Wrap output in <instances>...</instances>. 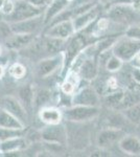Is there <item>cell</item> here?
<instances>
[{
	"mask_svg": "<svg viewBox=\"0 0 140 157\" xmlns=\"http://www.w3.org/2000/svg\"><path fill=\"white\" fill-rule=\"evenodd\" d=\"M88 123H72L67 121V146L74 150H83L90 143V129Z\"/></svg>",
	"mask_w": 140,
	"mask_h": 157,
	"instance_id": "6da1fadb",
	"label": "cell"
},
{
	"mask_svg": "<svg viewBox=\"0 0 140 157\" xmlns=\"http://www.w3.org/2000/svg\"><path fill=\"white\" fill-rule=\"evenodd\" d=\"M63 117L72 123H90L100 113L99 106L71 105L62 111Z\"/></svg>",
	"mask_w": 140,
	"mask_h": 157,
	"instance_id": "7a4b0ae2",
	"label": "cell"
},
{
	"mask_svg": "<svg viewBox=\"0 0 140 157\" xmlns=\"http://www.w3.org/2000/svg\"><path fill=\"white\" fill-rule=\"evenodd\" d=\"M112 54L119 58L123 62H131L134 57L140 52V40L130 37L117 39L112 46Z\"/></svg>",
	"mask_w": 140,
	"mask_h": 157,
	"instance_id": "3957f363",
	"label": "cell"
},
{
	"mask_svg": "<svg viewBox=\"0 0 140 157\" xmlns=\"http://www.w3.org/2000/svg\"><path fill=\"white\" fill-rule=\"evenodd\" d=\"M68 44H66L64 54V66L69 67L71 62L78 57L81 52L89 45L88 35L84 34V32L74 33L72 37H70Z\"/></svg>",
	"mask_w": 140,
	"mask_h": 157,
	"instance_id": "277c9868",
	"label": "cell"
},
{
	"mask_svg": "<svg viewBox=\"0 0 140 157\" xmlns=\"http://www.w3.org/2000/svg\"><path fill=\"white\" fill-rule=\"evenodd\" d=\"M41 15H43V10L32 6L28 0H15L14 10L9 16H6V21L11 23Z\"/></svg>",
	"mask_w": 140,
	"mask_h": 157,
	"instance_id": "5b68a950",
	"label": "cell"
},
{
	"mask_svg": "<svg viewBox=\"0 0 140 157\" xmlns=\"http://www.w3.org/2000/svg\"><path fill=\"white\" fill-rule=\"evenodd\" d=\"M40 136L44 143L67 146V131H66V126L62 125V123L47 125L42 129Z\"/></svg>",
	"mask_w": 140,
	"mask_h": 157,
	"instance_id": "8992f818",
	"label": "cell"
},
{
	"mask_svg": "<svg viewBox=\"0 0 140 157\" xmlns=\"http://www.w3.org/2000/svg\"><path fill=\"white\" fill-rule=\"evenodd\" d=\"M63 66H64V54L62 52L40 61L36 68V72L39 78H47Z\"/></svg>",
	"mask_w": 140,
	"mask_h": 157,
	"instance_id": "52a82bcc",
	"label": "cell"
},
{
	"mask_svg": "<svg viewBox=\"0 0 140 157\" xmlns=\"http://www.w3.org/2000/svg\"><path fill=\"white\" fill-rule=\"evenodd\" d=\"M134 11L131 4L115 3L109 7L107 15L109 20L119 24H127L134 19Z\"/></svg>",
	"mask_w": 140,
	"mask_h": 157,
	"instance_id": "ba28073f",
	"label": "cell"
},
{
	"mask_svg": "<svg viewBox=\"0 0 140 157\" xmlns=\"http://www.w3.org/2000/svg\"><path fill=\"white\" fill-rule=\"evenodd\" d=\"M0 108L7 111L14 116H16L18 120H20L25 125L27 121V113L26 109L22 103L18 98L12 95H4L0 98Z\"/></svg>",
	"mask_w": 140,
	"mask_h": 157,
	"instance_id": "9c48e42d",
	"label": "cell"
},
{
	"mask_svg": "<svg viewBox=\"0 0 140 157\" xmlns=\"http://www.w3.org/2000/svg\"><path fill=\"white\" fill-rule=\"evenodd\" d=\"M124 135V132L121 129L117 128H105L99 131V133L96 136V145L99 149H106L110 148L114 144H118L120 138Z\"/></svg>",
	"mask_w": 140,
	"mask_h": 157,
	"instance_id": "30bf717a",
	"label": "cell"
},
{
	"mask_svg": "<svg viewBox=\"0 0 140 157\" xmlns=\"http://www.w3.org/2000/svg\"><path fill=\"white\" fill-rule=\"evenodd\" d=\"M11 29L13 34H35L42 25H44L43 15L34 18L21 20L17 22H11Z\"/></svg>",
	"mask_w": 140,
	"mask_h": 157,
	"instance_id": "8fae6325",
	"label": "cell"
},
{
	"mask_svg": "<svg viewBox=\"0 0 140 157\" xmlns=\"http://www.w3.org/2000/svg\"><path fill=\"white\" fill-rule=\"evenodd\" d=\"M72 105H84V106H99L98 93L93 87L81 88L72 94Z\"/></svg>",
	"mask_w": 140,
	"mask_h": 157,
	"instance_id": "7c38bea8",
	"label": "cell"
},
{
	"mask_svg": "<svg viewBox=\"0 0 140 157\" xmlns=\"http://www.w3.org/2000/svg\"><path fill=\"white\" fill-rule=\"evenodd\" d=\"M99 13H100V11H99V4L97 3L95 6H93L89 11L73 17L71 20H72L74 32H82V30L88 29L91 24H93L96 21V19L99 16Z\"/></svg>",
	"mask_w": 140,
	"mask_h": 157,
	"instance_id": "4fadbf2b",
	"label": "cell"
},
{
	"mask_svg": "<svg viewBox=\"0 0 140 157\" xmlns=\"http://www.w3.org/2000/svg\"><path fill=\"white\" fill-rule=\"evenodd\" d=\"M74 29H73L72 20H64V21L57 22L55 24H51L48 26L47 30L45 32V36L60 38L63 40H68L70 37L74 34Z\"/></svg>",
	"mask_w": 140,
	"mask_h": 157,
	"instance_id": "5bb4252c",
	"label": "cell"
},
{
	"mask_svg": "<svg viewBox=\"0 0 140 157\" xmlns=\"http://www.w3.org/2000/svg\"><path fill=\"white\" fill-rule=\"evenodd\" d=\"M35 34H13L4 40V45L11 50H20L32 45L35 41Z\"/></svg>",
	"mask_w": 140,
	"mask_h": 157,
	"instance_id": "9a60e30c",
	"label": "cell"
},
{
	"mask_svg": "<svg viewBox=\"0 0 140 157\" xmlns=\"http://www.w3.org/2000/svg\"><path fill=\"white\" fill-rule=\"evenodd\" d=\"M80 78L85 81H92L98 75V65L95 59L91 56L85 58L78 70Z\"/></svg>",
	"mask_w": 140,
	"mask_h": 157,
	"instance_id": "2e32d148",
	"label": "cell"
},
{
	"mask_svg": "<svg viewBox=\"0 0 140 157\" xmlns=\"http://www.w3.org/2000/svg\"><path fill=\"white\" fill-rule=\"evenodd\" d=\"M27 147V139L25 136H18L9 139L0 141V153L4 155H9L11 153H17V152L23 150Z\"/></svg>",
	"mask_w": 140,
	"mask_h": 157,
	"instance_id": "e0dca14e",
	"label": "cell"
},
{
	"mask_svg": "<svg viewBox=\"0 0 140 157\" xmlns=\"http://www.w3.org/2000/svg\"><path fill=\"white\" fill-rule=\"evenodd\" d=\"M69 1L67 0H52L48 6L45 7V11L43 12V20L44 24H48L51 22L53 18L61 14L63 11H65L69 6Z\"/></svg>",
	"mask_w": 140,
	"mask_h": 157,
	"instance_id": "ac0fdd59",
	"label": "cell"
},
{
	"mask_svg": "<svg viewBox=\"0 0 140 157\" xmlns=\"http://www.w3.org/2000/svg\"><path fill=\"white\" fill-rule=\"evenodd\" d=\"M118 147L128 155L140 156V139L137 136L123 135L118 141Z\"/></svg>",
	"mask_w": 140,
	"mask_h": 157,
	"instance_id": "d6986e66",
	"label": "cell"
},
{
	"mask_svg": "<svg viewBox=\"0 0 140 157\" xmlns=\"http://www.w3.org/2000/svg\"><path fill=\"white\" fill-rule=\"evenodd\" d=\"M39 118L46 125H55L62 123L63 113L60 109L55 107H42L39 110Z\"/></svg>",
	"mask_w": 140,
	"mask_h": 157,
	"instance_id": "ffe728a7",
	"label": "cell"
},
{
	"mask_svg": "<svg viewBox=\"0 0 140 157\" xmlns=\"http://www.w3.org/2000/svg\"><path fill=\"white\" fill-rule=\"evenodd\" d=\"M66 40L60 39V38L55 37H50L46 36L43 41V46H44L45 52H48L50 55H57L63 52V49L65 48Z\"/></svg>",
	"mask_w": 140,
	"mask_h": 157,
	"instance_id": "44dd1931",
	"label": "cell"
},
{
	"mask_svg": "<svg viewBox=\"0 0 140 157\" xmlns=\"http://www.w3.org/2000/svg\"><path fill=\"white\" fill-rule=\"evenodd\" d=\"M0 127L12 129H24L25 125L16 116L0 108Z\"/></svg>",
	"mask_w": 140,
	"mask_h": 157,
	"instance_id": "7402d4cb",
	"label": "cell"
},
{
	"mask_svg": "<svg viewBox=\"0 0 140 157\" xmlns=\"http://www.w3.org/2000/svg\"><path fill=\"white\" fill-rule=\"evenodd\" d=\"M19 101L22 103L25 109L34 107V98H35V89L32 85L24 84L18 90Z\"/></svg>",
	"mask_w": 140,
	"mask_h": 157,
	"instance_id": "603a6c76",
	"label": "cell"
},
{
	"mask_svg": "<svg viewBox=\"0 0 140 157\" xmlns=\"http://www.w3.org/2000/svg\"><path fill=\"white\" fill-rule=\"evenodd\" d=\"M124 92L126 91L123 90H115L109 92V94L105 98L107 106L114 109H123Z\"/></svg>",
	"mask_w": 140,
	"mask_h": 157,
	"instance_id": "cb8c5ba5",
	"label": "cell"
},
{
	"mask_svg": "<svg viewBox=\"0 0 140 157\" xmlns=\"http://www.w3.org/2000/svg\"><path fill=\"white\" fill-rule=\"evenodd\" d=\"M51 91L46 88H41L35 91V98H34V107L41 109L45 107L51 100Z\"/></svg>",
	"mask_w": 140,
	"mask_h": 157,
	"instance_id": "d4e9b609",
	"label": "cell"
},
{
	"mask_svg": "<svg viewBox=\"0 0 140 157\" xmlns=\"http://www.w3.org/2000/svg\"><path fill=\"white\" fill-rule=\"evenodd\" d=\"M123 114L128 121L132 123H139L140 121V103H136L130 107L123 109Z\"/></svg>",
	"mask_w": 140,
	"mask_h": 157,
	"instance_id": "484cf974",
	"label": "cell"
},
{
	"mask_svg": "<svg viewBox=\"0 0 140 157\" xmlns=\"http://www.w3.org/2000/svg\"><path fill=\"white\" fill-rule=\"evenodd\" d=\"M18 136H25L24 129H12L0 127V141L13 137H18Z\"/></svg>",
	"mask_w": 140,
	"mask_h": 157,
	"instance_id": "4316f807",
	"label": "cell"
},
{
	"mask_svg": "<svg viewBox=\"0 0 140 157\" xmlns=\"http://www.w3.org/2000/svg\"><path fill=\"white\" fill-rule=\"evenodd\" d=\"M9 75L12 78H16V80L23 78L26 75V67L19 62L13 63L11 66L9 67Z\"/></svg>",
	"mask_w": 140,
	"mask_h": 157,
	"instance_id": "83f0119b",
	"label": "cell"
},
{
	"mask_svg": "<svg viewBox=\"0 0 140 157\" xmlns=\"http://www.w3.org/2000/svg\"><path fill=\"white\" fill-rule=\"evenodd\" d=\"M123 65V62L119 58H117L116 56L111 54L110 57L106 61V69L109 72H115L118 71Z\"/></svg>",
	"mask_w": 140,
	"mask_h": 157,
	"instance_id": "f1b7e54d",
	"label": "cell"
},
{
	"mask_svg": "<svg viewBox=\"0 0 140 157\" xmlns=\"http://www.w3.org/2000/svg\"><path fill=\"white\" fill-rule=\"evenodd\" d=\"M13 35L11 25L9 22H7L6 20H0V38L3 40L7 39L9 36Z\"/></svg>",
	"mask_w": 140,
	"mask_h": 157,
	"instance_id": "f546056e",
	"label": "cell"
},
{
	"mask_svg": "<svg viewBox=\"0 0 140 157\" xmlns=\"http://www.w3.org/2000/svg\"><path fill=\"white\" fill-rule=\"evenodd\" d=\"M126 36L133 38V39H136V40H140V24L130 26L129 29L126 30Z\"/></svg>",
	"mask_w": 140,
	"mask_h": 157,
	"instance_id": "4dcf8cb0",
	"label": "cell"
},
{
	"mask_svg": "<svg viewBox=\"0 0 140 157\" xmlns=\"http://www.w3.org/2000/svg\"><path fill=\"white\" fill-rule=\"evenodd\" d=\"M109 22L110 20L109 18H101L97 21V23L95 25V29H94L93 33H103L106 29H108L109 27Z\"/></svg>",
	"mask_w": 140,
	"mask_h": 157,
	"instance_id": "1f68e13d",
	"label": "cell"
},
{
	"mask_svg": "<svg viewBox=\"0 0 140 157\" xmlns=\"http://www.w3.org/2000/svg\"><path fill=\"white\" fill-rule=\"evenodd\" d=\"M14 6H15L14 0H6V1L4 2L3 6H2L0 12H1L2 14L6 15V16H9V15L13 12V10H14Z\"/></svg>",
	"mask_w": 140,
	"mask_h": 157,
	"instance_id": "d6a6232c",
	"label": "cell"
},
{
	"mask_svg": "<svg viewBox=\"0 0 140 157\" xmlns=\"http://www.w3.org/2000/svg\"><path fill=\"white\" fill-rule=\"evenodd\" d=\"M30 3L32 4V6H37V7H40V9L44 10L45 7H46L48 4L50 3V2L52 1V0H28Z\"/></svg>",
	"mask_w": 140,
	"mask_h": 157,
	"instance_id": "836d02e7",
	"label": "cell"
},
{
	"mask_svg": "<svg viewBox=\"0 0 140 157\" xmlns=\"http://www.w3.org/2000/svg\"><path fill=\"white\" fill-rule=\"evenodd\" d=\"M131 64L134 68H138L140 69V52L134 57V59L131 61Z\"/></svg>",
	"mask_w": 140,
	"mask_h": 157,
	"instance_id": "e575fe53",
	"label": "cell"
},
{
	"mask_svg": "<svg viewBox=\"0 0 140 157\" xmlns=\"http://www.w3.org/2000/svg\"><path fill=\"white\" fill-rule=\"evenodd\" d=\"M4 71H6V69H4V67L2 66L1 64H0V78L4 75Z\"/></svg>",
	"mask_w": 140,
	"mask_h": 157,
	"instance_id": "d590c367",
	"label": "cell"
},
{
	"mask_svg": "<svg viewBox=\"0 0 140 157\" xmlns=\"http://www.w3.org/2000/svg\"><path fill=\"white\" fill-rule=\"evenodd\" d=\"M97 1L99 2V3H103V4H105V3H109V2H110L111 0H97Z\"/></svg>",
	"mask_w": 140,
	"mask_h": 157,
	"instance_id": "8d00e7d4",
	"label": "cell"
},
{
	"mask_svg": "<svg viewBox=\"0 0 140 157\" xmlns=\"http://www.w3.org/2000/svg\"><path fill=\"white\" fill-rule=\"evenodd\" d=\"M6 0H0V10H1V7H2V6L4 4V2H6Z\"/></svg>",
	"mask_w": 140,
	"mask_h": 157,
	"instance_id": "74e56055",
	"label": "cell"
},
{
	"mask_svg": "<svg viewBox=\"0 0 140 157\" xmlns=\"http://www.w3.org/2000/svg\"><path fill=\"white\" fill-rule=\"evenodd\" d=\"M67 1H69V2H72V1H74V0H67Z\"/></svg>",
	"mask_w": 140,
	"mask_h": 157,
	"instance_id": "f35d334b",
	"label": "cell"
},
{
	"mask_svg": "<svg viewBox=\"0 0 140 157\" xmlns=\"http://www.w3.org/2000/svg\"><path fill=\"white\" fill-rule=\"evenodd\" d=\"M0 55H1V46H0Z\"/></svg>",
	"mask_w": 140,
	"mask_h": 157,
	"instance_id": "ab89813d",
	"label": "cell"
}]
</instances>
